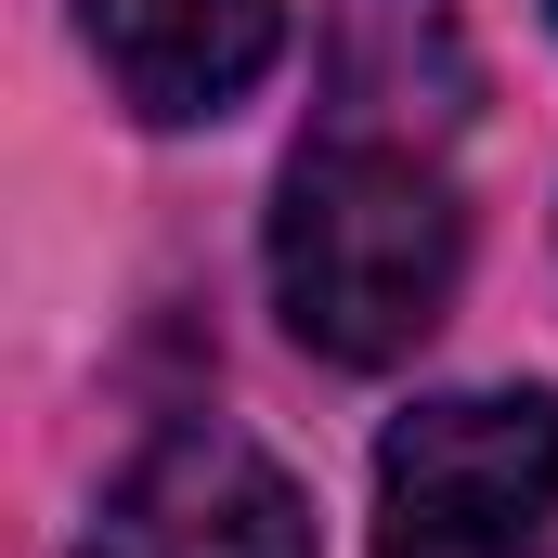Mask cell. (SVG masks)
<instances>
[{"label": "cell", "instance_id": "cell-1", "mask_svg": "<svg viewBox=\"0 0 558 558\" xmlns=\"http://www.w3.org/2000/svg\"><path fill=\"white\" fill-rule=\"evenodd\" d=\"M274 312L312 364H403L428 325L454 312L468 274V208L441 156L390 131H312L274 182Z\"/></svg>", "mask_w": 558, "mask_h": 558}, {"label": "cell", "instance_id": "cell-5", "mask_svg": "<svg viewBox=\"0 0 558 558\" xmlns=\"http://www.w3.org/2000/svg\"><path fill=\"white\" fill-rule=\"evenodd\" d=\"M546 13H558V0H546Z\"/></svg>", "mask_w": 558, "mask_h": 558}, {"label": "cell", "instance_id": "cell-4", "mask_svg": "<svg viewBox=\"0 0 558 558\" xmlns=\"http://www.w3.org/2000/svg\"><path fill=\"white\" fill-rule=\"evenodd\" d=\"M78 39L143 131H208L274 78L286 0H78Z\"/></svg>", "mask_w": 558, "mask_h": 558}, {"label": "cell", "instance_id": "cell-2", "mask_svg": "<svg viewBox=\"0 0 558 558\" xmlns=\"http://www.w3.org/2000/svg\"><path fill=\"white\" fill-rule=\"evenodd\" d=\"M558 390H428L377 441V558H546Z\"/></svg>", "mask_w": 558, "mask_h": 558}, {"label": "cell", "instance_id": "cell-3", "mask_svg": "<svg viewBox=\"0 0 558 558\" xmlns=\"http://www.w3.org/2000/svg\"><path fill=\"white\" fill-rule=\"evenodd\" d=\"M78 558H325V546H312V494L234 416H182L105 481Z\"/></svg>", "mask_w": 558, "mask_h": 558}]
</instances>
